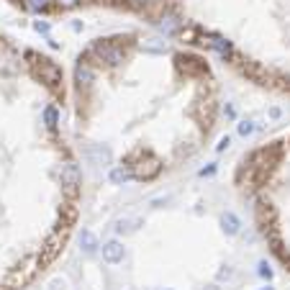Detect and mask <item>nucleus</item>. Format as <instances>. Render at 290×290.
I'll return each mask as SVG.
<instances>
[{
    "mask_svg": "<svg viewBox=\"0 0 290 290\" xmlns=\"http://www.w3.org/2000/svg\"><path fill=\"white\" fill-rule=\"evenodd\" d=\"M131 177H134V175H131L129 170H124V167H118V170H113V172H111V180H113V182H118V185H121V182H126V180H131Z\"/></svg>",
    "mask_w": 290,
    "mask_h": 290,
    "instance_id": "f3484780",
    "label": "nucleus"
},
{
    "mask_svg": "<svg viewBox=\"0 0 290 290\" xmlns=\"http://www.w3.org/2000/svg\"><path fill=\"white\" fill-rule=\"evenodd\" d=\"M270 118H280V108H270Z\"/></svg>",
    "mask_w": 290,
    "mask_h": 290,
    "instance_id": "bb28decb",
    "label": "nucleus"
},
{
    "mask_svg": "<svg viewBox=\"0 0 290 290\" xmlns=\"http://www.w3.org/2000/svg\"><path fill=\"white\" fill-rule=\"evenodd\" d=\"M139 226H142V218L131 216V218H121V221H116V231H118V234H131V231H136Z\"/></svg>",
    "mask_w": 290,
    "mask_h": 290,
    "instance_id": "ddd939ff",
    "label": "nucleus"
},
{
    "mask_svg": "<svg viewBox=\"0 0 290 290\" xmlns=\"http://www.w3.org/2000/svg\"><path fill=\"white\" fill-rule=\"evenodd\" d=\"M228 278H231V270H221L218 272V280H228Z\"/></svg>",
    "mask_w": 290,
    "mask_h": 290,
    "instance_id": "b1692460",
    "label": "nucleus"
},
{
    "mask_svg": "<svg viewBox=\"0 0 290 290\" xmlns=\"http://www.w3.org/2000/svg\"><path fill=\"white\" fill-rule=\"evenodd\" d=\"M254 131V124H252V121H241V124H239V136H249Z\"/></svg>",
    "mask_w": 290,
    "mask_h": 290,
    "instance_id": "aec40b11",
    "label": "nucleus"
},
{
    "mask_svg": "<svg viewBox=\"0 0 290 290\" xmlns=\"http://www.w3.org/2000/svg\"><path fill=\"white\" fill-rule=\"evenodd\" d=\"M80 170H77V164H72V162H67V164H62V185H67V188H77L80 185Z\"/></svg>",
    "mask_w": 290,
    "mask_h": 290,
    "instance_id": "9d476101",
    "label": "nucleus"
},
{
    "mask_svg": "<svg viewBox=\"0 0 290 290\" xmlns=\"http://www.w3.org/2000/svg\"><path fill=\"white\" fill-rule=\"evenodd\" d=\"M34 28H36L39 34H49V23H44V21H36V23H34Z\"/></svg>",
    "mask_w": 290,
    "mask_h": 290,
    "instance_id": "4be33fe9",
    "label": "nucleus"
},
{
    "mask_svg": "<svg viewBox=\"0 0 290 290\" xmlns=\"http://www.w3.org/2000/svg\"><path fill=\"white\" fill-rule=\"evenodd\" d=\"M259 275H262V278H272V270H270V265L267 262H259Z\"/></svg>",
    "mask_w": 290,
    "mask_h": 290,
    "instance_id": "412c9836",
    "label": "nucleus"
},
{
    "mask_svg": "<svg viewBox=\"0 0 290 290\" xmlns=\"http://www.w3.org/2000/svg\"><path fill=\"white\" fill-rule=\"evenodd\" d=\"M157 26H159V31H162L164 36H170V34L180 31V21H177L175 16H164V18H162Z\"/></svg>",
    "mask_w": 290,
    "mask_h": 290,
    "instance_id": "2eb2a0df",
    "label": "nucleus"
},
{
    "mask_svg": "<svg viewBox=\"0 0 290 290\" xmlns=\"http://www.w3.org/2000/svg\"><path fill=\"white\" fill-rule=\"evenodd\" d=\"M57 3L62 5V8H70V5H74V3H80V0H57Z\"/></svg>",
    "mask_w": 290,
    "mask_h": 290,
    "instance_id": "5701e85b",
    "label": "nucleus"
},
{
    "mask_svg": "<svg viewBox=\"0 0 290 290\" xmlns=\"http://www.w3.org/2000/svg\"><path fill=\"white\" fill-rule=\"evenodd\" d=\"M223 111H226V116H228V118H234V116H236V111L231 108V105H226V108H223Z\"/></svg>",
    "mask_w": 290,
    "mask_h": 290,
    "instance_id": "393cba45",
    "label": "nucleus"
},
{
    "mask_svg": "<svg viewBox=\"0 0 290 290\" xmlns=\"http://www.w3.org/2000/svg\"><path fill=\"white\" fill-rule=\"evenodd\" d=\"M44 121H47V126H49V129H57V124H59V113H57L54 108H47V111H44Z\"/></svg>",
    "mask_w": 290,
    "mask_h": 290,
    "instance_id": "a211bd4d",
    "label": "nucleus"
},
{
    "mask_svg": "<svg viewBox=\"0 0 290 290\" xmlns=\"http://www.w3.org/2000/svg\"><path fill=\"white\" fill-rule=\"evenodd\" d=\"M93 54L100 59V62L111 65V67L124 62V49L116 44V39H98V41L93 44Z\"/></svg>",
    "mask_w": 290,
    "mask_h": 290,
    "instance_id": "f03ea898",
    "label": "nucleus"
},
{
    "mask_svg": "<svg viewBox=\"0 0 290 290\" xmlns=\"http://www.w3.org/2000/svg\"><path fill=\"white\" fill-rule=\"evenodd\" d=\"M131 3H136V5H144V3H149V0H131Z\"/></svg>",
    "mask_w": 290,
    "mask_h": 290,
    "instance_id": "cd10ccee",
    "label": "nucleus"
},
{
    "mask_svg": "<svg viewBox=\"0 0 290 290\" xmlns=\"http://www.w3.org/2000/svg\"><path fill=\"white\" fill-rule=\"evenodd\" d=\"M265 290H272V288H265Z\"/></svg>",
    "mask_w": 290,
    "mask_h": 290,
    "instance_id": "c85d7f7f",
    "label": "nucleus"
},
{
    "mask_svg": "<svg viewBox=\"0 0 290 290\" xmlns=\"http://www.w3.org/2000/svg\"><path fill=\"white\" fill-rule=\"evenodd\" d=\"M177 70L182 74H206L208 72L206 62L198 57H177Z\"/></svg>",
    "mask_w": 290,
    "mask_h": 290,
    "instance_id": "0eeeda50",
    "label": "nucleus"
},
{
    "mask_svg": "<svg viewBox=\"0 0 290 290\" xmlns=\"http://www.w3.org/2000/svg\"><path fill=\"white\" fill-rule=\"evenodd\" d=\"M221 226H223V231H226V234H239L241 221L234 216L231 211H228V213H223V216H221Z\"/></svg>",
    "mask_w": 290,
    "mask_h": 290,
    "instance_id": "f8f14e48",
    "label": "nucleus"
},
{
    "mask_svg": "<svg viewBox=\"0 0 290 290\" xmlns=\"http://www.w3.org/2000/svg\"><path fill=\"white\" fill-rule=\"evenodd\" d=\"M74 82H77V87H90V82H93V67H90L87 62H82L80 59V65L77 70H74Z\"/></svg>",
    "mask_w": 290,
    "mask_h": 290,
    "instance_id": "9b49d317",
    "label": "nucleus"
},
{
    "mask_svg": "<svg viewBox=\"0 0 290 290\" xmlns=\"http://www.w3.org/2000/svg\"><path fill=\"white\" fill-rule=\"evenodd\" d=\"M28 59H34V74L41 80V82H47L49 87H57L59 82H62V70H59V65H54L52 59H47V57H39V54H34V52H28L26 54Z\"/></svg>",
    "mask_w": 290,
    "mask_h": 290,
    "instance_id": "f257e3e1",
    "label": "nucleus"
},
{
    "mask_svg": "<svg viewBox=\"0 0 290 290\" xmlns=\"http://www.w3.org/2000/svg\"><path fill=\"white\" fill-rule=\"evenodd\" d=\"M201 44H203V47H208L211 52H216L218 57H231V54H234L231 44H228L226 39H221V36H216V34H206V36L201 39Z\"/></svg>",
    "mask_w": 290,
    "mask_h": 290,
    "instance_id": "39448f33",
    "label": "nucleus"
},
{
    "mask_svg": "<svg viewBox=\"0 0 290 290\" xmlns=\"http://www.w3.org/2000/svg\"><path fill=\"white\" fill-rule=\"evenodd\" d=\"M85 159L90 164H95V167H105V164H111L113 154H111V149L103 146V144H90L85 149Z\"/></svg>",
    "mask_w": 290,
    "mask_h": 290,
    "instance_id": "20e7f679",
    "label": "nucleus"
},
{
    "mask_svg": "<svg viewBox=\"0 0 290 290\" xmlns=\"http://www.w3.org/2000/svg\"><path fill=\"white\" fill-rule=\"evenodd\" d=\"M142 49L144 52H151V54H162V52H167V41L164 39H144L142 41Z\"/></svg>",
    "mask_w": 290,
    "mask_h": 290,
    "instance_id": "4468645a",
    "label": "nucleus"
},
{
    "mask_svg": "<svg viewBox=\"0 0 290 290\" xmlns=\"http://www.w3.org/2000/svg\"><path fill=\"white\" fill-rule=\"evenodd\" d=\"M26 5L31 10H47L49 8V0H26Z\"/></svg>",
    "mask_w": 290,
    "mask_h": 290,
    "instance_id": "6ab92c4d",
    "label": "nucleus"
},
{
    "mask_svg": "<svg viewBox=\"0 0 290 290\" xmlns=\"http://www.w3.org/2000/svg\"><path fill=\"white\" fill-rule=\"evenodd\" d=\"M124 244H121V241H105L103 244V259H105V262H108V265H118V262H124Z\"/></svg>",
    "mask_w": 290,
    "mask_h": 290,
    "instance_id": "1a4fd4ad",
    "label": "nucleus"
},
{
    "mask_svg": "<svg viewBox=\"0 0 290 290\" xmlns=\"http://www.w3.org/2000/svg\"><path fill=\"white\" fill-rule=\"evenodd\" d=\"M62 241H65V234H54L47 244H44V252H41V257H39V265L54 262V257L62 252Z\"/></svg>",
    "mask_w": 290,
    "mask_h": 290,
    "instance_id": "423d86ee",
    "label": "nucleus"
},
{
    "mask_svg": "<svg viewBox=\"0 0 290 290\" xmlns=\"http://www.w3.org/2000/svg\"><path fill=\"white\" fill-rule=\"evenodd\" d=\"M36 265H39V257H34V259H28V262L18 265L16 270L10 272V278L5 280V285L16 290V288H23L26 283H31V278H34V275H36V270H39Z\"/></svg>",
    "mask_w": 290,
    "mask_h": 290,
    "instance_id": "7ed1b4c3",
    "label": "nucleus"
},
{
    "mask_svg": "<svg viewBox=\"0 0 290 290\" xmlns=\"http://www.w3.org/2000/svg\"><path fill=\"white\" fill-rule=\"evenodd\" d=\"M228 146V136H223V139H221V144H218V151H223Z\"/></svg>",
    "mask_w": 290,
    "mask_h": 290,
    "instance_id": "a878e982",
    "label": "nucleus"
},
{
    "mask_svg": "<svg viewBox=\"0 0 290 290\" xmlns=\"http://www.w3.org/2000/svg\"><path fill=\"white\" fill-rule=\"evenodd\" d=\"M80 244H82V249H85V254H93L100 244H98V239H95V234L93 231H82V236H80Z\"/></svg>",
    "mask_w": 290,
    "mask_h": 290,
    "instance_id": "dca6fc26",
    "label": "nucleus"
},
{
    "mask_svg": "<svg viewBox=\"0 0 290 290\" xmlns=\"http://www.w3.org/2000/svg\"><path fill=\"white\" fill-rule=\"evenodd\" d=\"M159 170H162V164H159L154 157H149L146 162L142 159L139 164H136V170H134L131 175H134L136 180H151V177H157V175H159Z\"/></svg>",
    "mask_w": 290,
    "mask_h": 290,
    "instance_id": "6e6552de",
    "label": "nucleus"
}]
</instances>
